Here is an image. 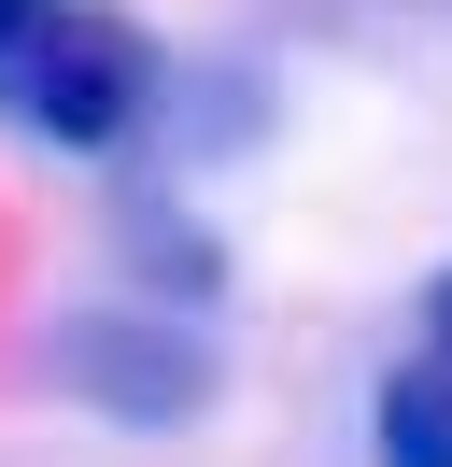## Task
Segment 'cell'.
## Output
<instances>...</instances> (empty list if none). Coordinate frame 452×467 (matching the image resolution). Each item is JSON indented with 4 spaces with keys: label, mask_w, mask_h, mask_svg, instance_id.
Masks as SVG:
<instances>
[{
    "label": "cell",
    "mask_w": 452,
    "mask_h": 467,
    "mask_svg": "<svg viewBox=\"0 0 452 467\" xmlns=\"http://www.w3.org/2000/svg\"><path fill=\"white\" fill-rule=\"evenodd\" d=\"M141 99H156V57H141L128 15H85V0H0V114L43 128V142H128Z\"/></svg>",
    "instance_id": "6da1fadb"
},
{
    "label": "cell",
    "mask_w": 452,
    "mask_h": 467,
    "mask_svg": "<svg viewBox=\"0 0 452 467\" xmlns=\"http://www.w3.org/2000/svg\"><path fill=\"white\" fill-rule=\"evenodd\" d=\"M56 368H71V397L113 410V425H184V410L212 397V354H198L184 326H156V312H71L56 326Z\"/></svg>",
    "instance_id": "7a4b0ae2"
},
{
    "label": "cell",
    "mask_w": 452,
    "mask_h": 467,
    "mask_svg": "<svg viewBox=\"0 0 452 467\" xmlns=\"http://www.w3.org/2000/svg\"><path fill=\"white\" fill-rule=\"evenodd\" d=\"M367 439H382V467H452V368H438V354H410V368L382 382Z\"/></svg>",
    "instance_id": "3957f363"
},
{
    "label": "cell",
    "mask_w": 452,
    "mask_h": 467,
    "mask_svg": "<svg viewBox=\"0 0 452 467\" xmlns=\"http://www.w3.org/2000/svg\"><path fill=\"white\" fill-rule=\"evenodd\" d=\"M128 241H141V255H156V269H141V284H156V297H212V284H226V255H212V241H198V227H170V213H128Z\"/></svg>",
    "instance_id": "277c9868"
},
{
    "label": "cell",
    "mask_w": 452,
    "mask_h": 467,
    "mask_svg": "<svg viewBox=\"0 0 452 467\" xmlns=\"http://www.w3.org/2000/svg\"><path fill=\"white\" fill-rule=\"evenodd\" d=\"M424 340H438V368H452V269L424 284Z\"/></svg>",
    "instance_id": "5b68a950"
}]
</instances>
